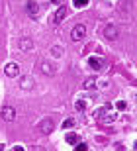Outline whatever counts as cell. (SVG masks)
I'll return each mask as SVG.
<instances>
[{
	"label": "cell",
	"instance_id": "obj_21",
	"mask_svg": "<svg viewBox=\"0 0 137 151\" xmlns=\"http://www.w3.org/2000/svg\"><path fill=\"white\" fill-rule=\"evenodd\" d=\"M51 4H55V6H63V0H51Z\"/></svg>",
	"mask_w": 137,
	"mask_h": 151
},
{
	"label": "cell",
	"instance_id": "obj_9",
	"mask_svg": "<svg viewBox=\"0 0 137 151\" xmlns=\"http://www.w3.org/2000/svg\"><path fill=\"white\" fill-rule=\"evenodd\" d=\"M18 45H20V49H22V51H32L33 49V41L29 37H22L20 41H18Z\"/></svg>",
	"mask_w": 137,
	"mask_h": 151
},
{
	"label": "cell",
	"instance_id": "obj_20",
	"mask_svg": "<svg viewBox=\"0 0 137 151\" xmlns=\"http://www.w3.org/2000/svg\"><path fill=\"white\" fill-rule=\"evenodd\" d=\"M77 151H86V143H78V145H77Z\"/></svg>",
	"mask_w": 137,
	"mask_h": 151
},
{
	"label": "cell",
	"instance_id": "obj_16",
	"mask_svg": "<svg viewBox=\"0 0 137 151\" xmlns=\"http://www.w3.org/2000/svg\"><path fill=\"white\" fill-rule=\"evenodd\" d=\"M94 84H96V78L90 77V78H86V81H84V88H92Z\"/></svg>",
	"mask_w": 137,
	"mask_h": 151
},
{
	"label": "cell",
	"instance_id": "obj_6",
	"mask_svg": "<svg viewBox=\"0 0 137 151\" xmlns=\"http://www.w3.org/2000/svg\"><path fill=\"white\" fill-rule=\"evenodd\" d=\"M4 73L8 75L10 78L18 77V73H20V67H18V63H8V65L4 67Z\"/></svg>",
	"mask_w": 137,
	"mask_h": 151
},
{
	"label": "cell",
	"instance_id": "obj_15",
	"mask_svg": "<svg viewBox=\"0 0 137 151\" xmlns=\"http://www.w3.org/2000/svg\"><path fill=\"white\" fill-rule=\"evenodd\" d=\"M75 124H77V122H75V118H67L65 122H63V128H65V129H69V128H72Z\"/></svg>",
	"mask_w": 137,
	"mask_h": 151
},
{
	"label": "cell",
	"instance_id": "obj_4",
	"mask_svg": "<svg viewBox=\"0 0 137 151\" xmlns=\"http://www.w3.org/2000/svg\"><path fill=\"white\" fill-rule=\"evenodd\" d=\"M86 35V28L82 26V24H78V26H75L72 28V32H71V37H72V41H80L82 37Z\"/></svg>",
	"mask_w": 137,
	"mask_h": 151
},
{
	"label": "cell",
	"instance_id": "obj_19",
	"mask_svg": "<svg viewBox=\"0 0 137 151\" xmlns=\"http://www.w3.org/2000/svg\"><path fill=\"white\" fill-rule=\"evenodd\" d=\"M115 108H118V110H126L127 108V104L123 100H120V102H115Z\"/></svg>",
	"mask_w": 137,
	"mask_h": 151
},
{
	"label": "cell",
	"instance_id": "obj_2",
	"mask_svg": "<svg viewBox=\"0 0 137 151\" xmlns=\"http://www.w3.org/2000/svg\"><path fill=\"white\" fill-rule=\"evenodd\" d=\"M0 118H2L4 122H14V120H16V110L12 106H4L0 110Z\"/></svg>",
	"mask_w": 137,
	"mask_h": 151
},
{
	"label": "cell",
	"instance_id": "obj_18",
	"mask_svg": "<svg viewBox=\"0 0 137 151\" xmlns=\"http://www.w3.org/2000/svg\"><path fill=\"white\" fill-rule=\"evenodd\" d=\"M72 2H75V6H77V8H84V6L88 4V0H72Z\"/></svg>",
	"mask_w": 137,
	"mask_h": 151
},
{
	"label": "cell",
	"instance_id": "obj_12",
	"mask_svg": "<svg viewBox=\"0 0 137 151\" xmlns=\"http://www.w3.org/2000/svg\"><path fill=\"white\" fill-rule=\"evenodd\" d=\"M65 139H67V143L75 145V143H78V135H77V134H72V132H69V134L65 135Z\"/></svg>",
	"mask_w": 137,
	"mask_h": 151
},
{
	"label": "cell",
	"instance_id": "obj_1",
	"mask_svg": "<svg viewBox=\"0 0 137 151\" xmlns=\"http://www.w3.org/2000/svg\"><path fill=\"white\" fill-rule=\"evenodd\" d=\"M26 12H27V16H29V18H37L39 14H41V4L29 0V2L26 4Z\"/></svg>",
	"mask_w": 137,
	"mask_h": 151
},
{
	"label": "cell",
	"instance_id": "obj_8",
	"mask_svg": "<svg viewBox=\"0 0 137 151\" xmlns=\"http://www.w3.org/2000/svg\"><path fill=\"white\" fill-rule=\"evenodd\" d=\"M41 73L47 75V77H53V75H55V67H53V63L43 61V63H41Z\"/></svg>",
	"mask_w": 137,
	"mask_h": 151
},
{
	"label": "cell",
	"instance_id": "obj_3",
	"mask_svg": "<svg viewBox=\"0 0 137 151\" xmlns=\"http://www.w3.org/2000/svg\"><path fill=\"white\" fill-rule=\"evenodd\" d=\"M39 129H41V134L49 135L51 132L55 129V124H53V120H51V118H43V120L39 122Z\"/></svg>",
	"mask_w": 137,
	"mask_h": 151
},
{
	"label": "cell",
	"instance_id": "obj_11",
	"mask_svg": "<svg viewBox=\"0 0 137 151\" xmlns=\"http://www.w3.org/2000/svg\"><path fill=\"white\" fill-rule=\"evenodd\" d=\"M88 65H90L94 71H100V69H102V61H100L98 57H90V59H88Z\"/></svg>",
	"mask_w": 137,
	"mask_h": 151
},
{
	"label": "cell",
	"instance_id": "obj_7",
	"mask_svg": "<svg viewBox=\"0 0 137 151\" xmlns=\"http://www.w3.org/2000/svg\"><path fill=\"white\" fill-rule=\"evenodd\" d=\"M69 14V10H67V6H59V10L55 12V16H53V22L55 24H59V22H63V18Z\"/></svg>",
	"mask_w": 137,
	"mask_h": 151
},
{
	"label": "cell",
	"instance_id": "obj_22",
	"mask_svg": "<svg viewBox=\"0 0 137 151\" xmlns=\"http://www.w3.org/2000/svg\"><path fill=\"white\" fill-rule=\"evenodd\" d=\"M135 149H137V143H135Z\"/></svg>",
	"mask_w": 137,
	"mask_h": 151
},
{
	"label": "cell",
	"instance_id": "obj_17",
	"mask_svg": "<svg viewBox=\"0 0 137 151\" xmlns=\"http://www.w3.org/2000/svg\"><path fill=\"white\" fill-rule=\"evenodd\" d=\"M75 106H77V110H80V112H82V110H86V102H84V100H77Z\"/></svg>",
	"mask_w": 137,
	"mask_h": 151
},
{
	"label": "cell",
	"instance_id": "obj_14",
	"mask_svg": "<svg viewBox=\"0 0 137 151\" xmlns=\"http://www.w3.org/2000/svg\"><path fill=\"white\" fill-rule=\"evenodd\" d=\"M51 55L53 57H61L63 55V47H61V45H53V47H51Z\"/></svg>",
	"mask_w": 137,
	"mask_h": 151
},
{
	"label": "cell",
	"instance_id": "obj_10",
	"mask_svg": "<svg viewBox=\"0 0 137 151\" xmlns=\"http://www.w3.org/2000/svg\"><path fill=\"white\" fill-rule=\"evenodd\" d=\"M20 88L32 90V88H33V78H32V77H24L22 81H20Z\"/></svg>",
	"mask_w": 137,
	"mask_h": 151
},
{
	"label": "cell",
	"instance_id": "obj_5",
	"mask_svg": "<svg viewBox=\"0 0 137 151\" xmlns=\"http://www.w3.org/2000/svg\"><path fill=\"white\" fill-rule=\"evenodd\" d=\"M102 34H104L106 39H110V41H112V39L118 37V28H115V26H112V24H108V26H104Z\"/></svg>",
	"mask_w": 137,
	"mask_h": 151
},
{
	"label": "cell",
	"instance_id": "obj_13",
	"mask_svg": "<svg viewBox=\"0 0 137 151\" xmlns=\"http://www.w3.org/2000/svg\"><path fill=\"white\" fill-rule=\"evenodd\" d=\"M118 120V114H108L106 112V116H102V122L104 124H112V122H115Z\"/></svg>",
	"mask_w": 137,
	"mask_h": 151
}]
</instances>
